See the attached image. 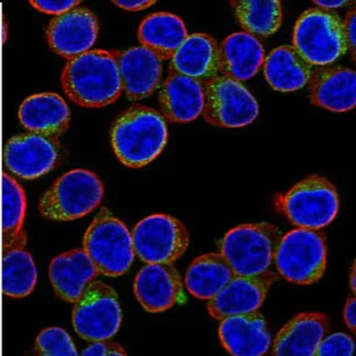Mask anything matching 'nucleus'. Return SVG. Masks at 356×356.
Instances as JSON below:
<instances>
[{
  "label": "nucleus",
  "instance_id": "obj_26",
  "mask_svg": "<svg viewBox=\"0 0 356 356\" xmlns=\"http://www.w3.org/2000/svg\"><path fill=\"white\" fill-rule=\"evenodd\" d=\"M189 36L184 22L170 13H151L138 29L142 47L150 49L163 61H169Z\"/></svg>",
  "mask_w": 356,
  "mask_h": 356
},
{
  "label": "nucleus",
  "instance_id": "obj_28",
  "mask_svg": "<svg viewBox=\"0 0 356 356\" xmlns=\"http://www.w3.org/2000/svg\"><path fill=\"white\" fill-rule=\"evenodd\" d=\"M26 197L17 181L10 175H3V195H1V241L3 253L15 247H25L26 235L24 233Z\"/></svg>",
  "mask_w": 356,
  "mask_h": 356
},
{
  "label": "nucleus",
  "instance_id": "obj_14",
  "mask_svg": "<svg viewBox=\"0 0 356 356\" xmlns=\"http://www.w3.org/2000/svg\"><path fill=\"white\" fill-rule=\"evenodd\" d=\"M99 21L88 8H75L54 18L47 30V40L54 53L74 58L87 53L97 42Z\"/></svg>",
  "mask_w": 356,
  "mask_h": 356
},
{
  "label": "nucleus",
  "instance_id": "obj_29",
  "mask_svg": "<svg viewBox=\"0 0 356 356\" xmlns=\"http://www.w3.org/2000/svg\"><path fill=\"white\" fill-rule=\"evenodd\" d=\"M38 280L33 255L24 247H15L3 253L1 290L8 298L22 300L33 293Z\"/></svg>",
  "mask_w": 356,
  "mask_h": 356
},
{
  "label": "nucleus",
  "instance_id": "obj_34",
  "mask_svg": "<svg viewBox=\"0 0 356 356\" xmlns=\"http://www.w3.org/2000/svg\"><path fill=\"white\" fill-rule=\"evenodd\" d=\"M80 356H129L124 347L113 341H102L89 344Z\"/></svg>",
  "mask_w": 356,
  "mask_h": 356
},
{
  "label": "nucleus",
  "instance_id": "obj_21",
  "mask_svg": "<svg viewBox=\"0 0 356 356\" xmlns=\"http://www.w3.org/2000/svg\"><path fill=\"white\" fill-rule=\"evenodd\" d=\"M169 70L202 83L219 76L218 42L208 33H191L171 57Z\"/></svg>",
  "mask_w": 356,
  "mask_h": 356
},
{
  "label": "nucleus",
  "instance_id": "obj_39",
  "mask_svg": "<svg viewBox=\"0 0 356 356\" xmlns=\"http://www.w3.org/2000/svg\"><path fill=\"white\" fill-rule=\"evenodd\" d=\"M349 283L353 292L356 291V278H355V261H353L352 270H350V277H349Z\"/></svg>",
  "mask_w": 356,
  "mask_h": 356
},
{
  "label": "nucleus",
  "instance_id": "obj_11",
  "mask_svg": "<svg viewBox=\"0 0 356 356\" xmlns=\"http://www.w3.org/2000/svg\"><path fill=\"white\" fill-rule=\"evenodd\" d=\"M132 240L134 253L144 263L174 265L188 250L191 235L177 218L152 214L136 225Z\"/></svg>",
  "mask_w": 356,
  "mask_h": 356
},
{
  "label": "nucleus",
  "instance_id": "obj_32",
  "mask_svg": "<svg viewBox=\"0 0 356 356\" xmlns=\"http://www.w3.org/2000/svg\"><path fill=\"white\" fill-rule=\"evenodd\" d=\"M354 350L355 342L352 336L344 332H336L321 341L315 356H353Z\"/></svg>",
  "mask_w": 356,
  "mask_h": 356
},
{
  "label": "nucleus",
  "instance_id": "obj_3",
  "mask_svg": "<svg viewBox=\"0 0 356 356\" xmlns=\"http://www.w3.org/2000/svg\"><path fill=\"white\" fill-rule=\"evenodd\" d=\"M275 207L297 228L321 231L335 220L340 197L334 183L321 175H310L280 195Z\"/></svg>",
  "mask_w": 356,
  "mask_h": 356
},
{
  "label": "nucleus",
  "instance_id": "obj_9",
  "mask_svg": "<svg viewBox=\"0 0 356 356\" xmlns=\"http://www.w3.org/2000/svg\"><path fill=\"white\" fill-rule=\"evenodd\" d=\"M72 321L77 335L90 343L111 340L122 322L117 292L108 284L94 280L74 305Z\"/></svg>",
  "mask_w": 356,
  "mask_h": 356
},
{
  "label": "nucleus",
  "instance_id": "obj_25",
  "mask_svg": "<svg viewBox=\"0 0 356 356\" xmlns=\"http://www.w3.org/2000/svg\"><path fill=\"white\" fill-rule=\"evenodd\" d=\"M264 76L277 92H297L308 86L312 65L300 56L292 45L275 48L265 57Z\"/></svg>",
  "mask_w": 356,
  "mask_h": 356
},
{
  "label": "nucleus",
  "instance_id": "obj_22",
  "mask_svg": "<svg viewBox=\"0 0 356 356\" xmlns=\"http://www.w3.org/2000/svg\"><path fill=\"white\" fill-rule=\"evenodd\" d=\"M99 272L82 248L55 257L49 266L54 291L62 300L76 303Z\"/></svg>",
  "mask_w": 356,
  "mask_h": 356
},
{
  "label": "nucleus",
  "instance_id": "obj_1",
  "mask_svg": "<svg viewBox=\"0 0 356 356\" xmlns=\"http://www.w3.org/2000/svg\"><path fill=\"white\" fill-rule=\"evenodd\" d=\"M118 53L95 49L69 60L61 75L65 95L76 105L102 108L122 92Z\"/></svg>",
  "mask_w": 356,
  "mask_h": 356
},
{
  "label": "nucleus",
  "instance_id": "obj_13",
  "mask_svg": "<svg viewBox=\"0 0 356 356\" xmlns=\"http://www.w3.org/2000/svg\"><path fill=\"white\" fill-rule=\"evenodd\" d=\"M277 280L278 275L273 271L253 277L234 275L223 290L208 302L207 310L214 320L219 321L257 312Z\"/></svg>",
  "mask_w": 356,
  "mask_h": 356
},
{
  "label": "nucleus",
  "instance_id": "obj_16",
  "mask_svg": "<svg viewBox=\"0 0 356 356\" xmlns=\"http://www.w3.org/2000/svg\"><path fill=\"white\" fill-rule=\"evenodd\" d=\"M163 62L161 57L142 45L118 53L122 90L129 100H144L161 87Z\"/></svg>",
  "mask_w": 356,
  "mask_h": 356
},
{
  "label": "nucleus",
  "instance_id": "obj_15",
  "mask_svg": "<svg viewBox=\"0 0 356 356\" xmlns=\"http://www.w3.org/2000/svg\"><path fill=\"white\" fill-rule=\"evenodd\" d=\"M134 292L146 312H164L182 298L183 280L171 264H147L136 275Z\"/></svg>",
  "mask_w": 356,
  "mask_h": 356
},
{
  "label": "nucleus",
  "instance_id": "obj_23",
  "mask_svg": "<svg viewBox=\"0 0 356 356\" xmlns=\"http://www.w3.org/2000/svg\"><path fill=\"white\" fill-rule=\"evenodd\" d=\"M265 57L259 38L243 31L232 33L219 45V75L243 83L259 73Z\"/></svg>",
  "mask_w": 356,
  "mask_h": 356
},
{
  "label": "nucleus",
  "instance_id": "obj_17",
  "mask_svg": "<svg viewBox=\"0 0 356 356\" xmlns=\"http://www.w3.org/2000/svg\"><path fill=\"white\" fill-rule=\"evenodd\" d=\"M312 105L323 110L342 113L356 105L355 70L346 67H320L312 70L308 83Z\"/></svg>",
  "mask_w": 356,
  "mask_h": 356
},
{
  "label": "nucleus",
  "instance_id": "obj_7",
  "mask_svg": "<svg viewBox=\"0 0 356 356\" xmlns=\"http://www.w3.org/2000/svg\"><path fill=\"white\" fill-rule=\"evenodd\" d=\"M293 48L310 65L327 67L348 51L343 21L336 13L309 8L296 22Z\"/></svg>",
  "mask_w": 356,
  "mask_h": 356
},
{
  "label": "nucleus",
  "instance_id": "obj_19",
  "mask_svg": "<svg viewBox=\"0 0 356 356\" xmlns=\"http://www.w3.org/2000/svg\"><path fill=\"white\" fill-rule=\"evenodd\" d=\"M329 329L323 312H302L280 329L272 346V356H315Z\"/></svg>",
  "mask_w": 356,
  "mask_h": 356
},
{
  "label": "nucleus",
  "instance_id": "obj_33",
  "mask_svg": "<svg viewBox=\"0 0 356 356\" xmlns=\"http://www.w3.org/2000/svg\"><path fill=\"white\" fill-rule=\"evenodd\" d=\"M81 1L76 0H31L30 4L33 8H37L38 11L45 13V15H54V16H61L63 13H67L76 8L77 5Z\"/></svg>",
  "mask_w": 356,
  "mask_h": 356
},
{
  "label": "nucleus",
  "instance_id": "obj_31",
  "mask_svg": "<svg viewBox=\"0 0 356 356\" xmlns=\"http://www.w3.org/2000/svg\"><path fill=\"white\" fill-rule=\"evenodd\" d=\"M35 354L36 356H80L73 339L60 327H49L37 335Z\"/></svg>",
  "mask_w": 356,
  "mask_h": 356
},
{
  "label": "nucleus",
  "instance_id": "obj_30",
  "mask_svg": "<svg viewBox=\"0 0 356 356\" xmlns=\"http://www.w3.org/2000/svg\"><path fill=\"white\" fill-rule=\"evenodd\" d=\"M231 6L243 33L257 38L275 35L283 23L278 0H233Z\"/></svg>",
  "mask_w": 356,
  "mask_h": 356
},
{
  "label": "nucleus",
  "instance_id": "obj_24",
  "mask_svg": "<svg viewBox=\"0 0 356 356\" xmlns=\"http://www.w3.org/2000/svg\"><path fill=\"white\" fill-rule=\"evenodd\" d=\"M18 118L31 134L57 138L68 130L72 114L65 99L58 94L41 93L22 102Z\"/></svg>",
  "mask_w": 356,
  "mask_h": 356
},
{
  "label": "nucleus",
  "instance_id": "obj_6",
  "mask_svg": "<svg viewBox=\"0 0 356 356\" xmlns=\"http://www.w3.org/2000/svg\"><path fill=\"white\" fill-rule=\"evenodd\" d=\"M105 186L92 171L75 169L62 175L40 200L38 211L45 219L74 221L100 206Z\"/></svg>",
  "mask_w": 356,
  "mask_h": 356
},
{
  "label": "nucleus",
  "instance_id": "obj_27",
  "mask_svg": "<svg viewBox=\"0 0 356 356\" xmlns=\"http://www.w3.org/2000/svg\"><path fill=\"white\" fill-rule=\"evenodd\" d=\"M234 272L222 254L207 253L193 260L186 270L184 284L191 295L201 300H213L234 278Z\"/></svg>",
  "mask_w": 356,
  "mask_h": 356
},
{
  "label": "nucleus",
  "instance_id": "obj_2",
  "mask_svg": "<svg viewBox=\"0 0 356 356\" xmlns=\"http://www.w3.org/2000/svg\"><path fill=\"white\" fill-rule=\"evenodd\" d=\"M165 118L147 106L134 105L122 112L112 126L111 144L118 159L131 169L154 162L168 143Z\"/></svg>",
  "mask_w": 356,
  "mask_h": 356
},
{
  "label": "nucleus",
  "instance_id": "obj_40",
  "mask_svg": "<svg viewBox=\"0 0 356 356\" xmlns=\"http://www.w3.org/2000/svg\"><path fill=\"white\" fill-rule=\"evenodd\" d=\"M263 356H265V355H263Z\"/></svg>",
  "mask_w": 356,
  "mask_h": 356
},
{
  "label": "nucleus",
  "instance_id": "obj_12",
  "mask_svg": "<svg viewBox=\"0 0 356 356\" xmlns=\"http://www.w3.org/2000/svg\"><path fill=\"white\" fill-rule=\"evenodd\" d=\"M60 158L55 138L24 134L5 144L4 164L10 172L23 179H35L53 170Z\"/></svg>",
  "mask_w": 356,
  "mask_h": 356
},
{
  "label": "nucleus",
  "instance_id": "obj_18",
  "mask_svg": "<svg viewBox=\"0 0 356 356\" xmlns=\"http://www.w3.org/2000/svg\"><path fill=\"white\" fill-rule=\"evenodd\" d=\"M218 332L223 348L232 356H263L272 344L266 318L258 312L227 317Z\"/></svg>",
  "mask_w": 356,
  "mask_h": 356
},
{
  "label": "nucleus",
  "instance_id": "obj_37",
  "mask_svg": "<svg viewBox=\"0 0 356 356\" xmlns=\"http://www.w3.org/2000/svg\"><path fill=\"white\" fill-rule=\"evenodd\" d=\"M343 320L348 328L355 334L356 330V300L355 297H350L347 300L343 309Z\"/></svg>",
  "mask_w": 356,
  "mask_h": 356
},
{
  "label": "nucleus",
  "instance_id": "obj_8",
  "mask_svg": "<svg viewBox=\"0 0 356 356\" xmlns=\"http://www.w3.org/2000/svg\"><path fill=\"white\" fill-rule=\"evenodd\" d=\"M275 268L284 280L312 285L327 270V240L323 232L295 228L282 236L275 255Z\"/></svg>",
  "mask_w": 356,
  "mask_h": 356
},
{
  "label": "nucleus",
  "instance_id": "obj_36",
  "mask_svg": "<svg viewBox=\"0 0 356 356\" xmlns=\"http://www.w3.org/2000/svg\"><path fill=\"white\" fill-rule=\"evenodd\" d=\"M114 5H117L118 8H122V10H126V11H134V13H137V11H143V10H146V8H151L152 5L156 4V1H151V0H140V1H126V0H115V1H112Z\"/></svg>",
  "mask_w": 356,
  "mask_h": 356
},
{
  "label": "nucleus",
  "instance_id": "obj_38",
  "mask_svg": "<svg viewBox=\"0 0 356 356\" xmlns=\"http://www.w3.org/2000/svg\"><path fill=\"white\" fill-rule=\"evenodd\" d=\"M314 4L317 5L321 10H325V11H330L334 8H343L346 5L352 4L350 1H346V0H339V1H325V0H315Z\"/></svg>",
  "mask_w": 356,
  "mask_h": 356
},
{
  "label": "nucleus",
  "instance_id": "obj_35",
  "mask_svg": "<svg viewBox=\"0 0 356 356\" xmlns=\"http://www.w3.org/2000/svg\"><path fill=\"white\" fill-rule=\"evenodd\" d=\"M344 37H346V42H347V47L348 50L352 53L353 61H356V15L355 8H352L349 10L346 19L343 22Z\"/></svg>",
  "mask_w": 356,
  "mask_h": 356
},
{
  "label": "nucleus",
  "instance_id": "obj_5",
  "mask_svg": "<svg viewBox=\"0 0 356 356\" xmlns=\"http://www.w3.org/2000/svg\"><path fill=\"white\" fill-rule=\"evenodd\" d=\"M82 250L97 267L99 275L107 277L125 275L136 258L132 233L107 208L99 211L89 225Z\"/></svg>",
  "mask_w": 356,
  "mask_h": 356
},
{
  "label": "nucleus",
  "instance_id": "obj_20",
  "mask_svg": "<svg viewBox=\"0 0 356 356\" xmlns=\"http://www.w3.org/2000/svg\"><path fill=\"white\" fill-rule=\"evenodd\" d=\"M163 117L169 122L186 124L199 119L204 107L202 82L169 73L158 93Z\"/></svg>",
  "mask_w": 356,
  "mask_h": 356
},
{
  "label": "nucleus",
  "instance_id": "obj_10",
  "mask_svg": "<svg viewBox=\"0 0 356 356\" xmlns=\"http://www.w3.org/2000/svg\"><path fill=\"white\" fill-rule=\"evenodd\" d=\"M204 87L202 117L215 127L240 129L251 125L259 115V104L241 82L216 76Z\"/></svg>",
  "mask_w": 356,
  "mask_h": 356
},
{
  "label": "nucleus",
  "instance_id": "obj_4",
  "mask_svg": "<svg viewBox=\"0 0 356 356\" xmlns=\"http://www.w3.org/2000/svg\"><path fill=\"white\" fill-rule=\"evenodd\" d=\"M278 227L268 222L235 227L220 241V253L235 275L253 277L270 271L282 239Z\"/></svg>",
  "mask_w": 356,
  "mask_h": 356
}]
</instances>
